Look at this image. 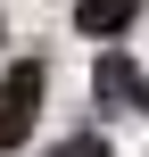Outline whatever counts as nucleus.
I'll list each match as a JSON object with an SVG mask.
<instances>
[{"instance_id":"nucleus-1","label":"nucleus","mask_w":149,"mask_h":157,"mask_svg":"<svg viewBox=\"0 0 149 157\" xmlns=\"http://www.w3.org/2000/svg\"><path fill=\"white\" fill-rule=\"evenodd\" d=\"M33 116H41V58H17L0 75V149H17L33 132Z\"/></svg>"},{"instance_id":"nucleus-2","label":"nucleus","mask_w":149,"mask_h":157,"mask_svg":"<svg viewBox=\"0 0 149 157\" xmlns=\"http://www.w3.org/2000/svg\"><path fill=\"white\" fill-rule=\"evenodd\" d=\"M91 91H100V108H108V116H141V108H149V75H141V58H124V50H108V58H100Z\"/></svg>"},{"instance_id":"nucleus-3","label":"nucleus","mask_w":149,"mask_h":157,"mask_svg":"<svg viewBox=\"0 0 149 157\" xmlns=\"http://www.w3.org/2000/svg\"><path fill=\"white\" fill-rule=\"evenodd\" d=\"M133 25H141V0H75V33H91V41H116Z\"/></svg>"},{"instance_id":"nucleus-4","label":"nucleus","mask_w":149,"mask_h":157,"mask_svg":"<svg viewBox=\"0 0 149 157\" xmlns=\"http://www.w3.org/2000/svg\"><path fill=\"white\" fill-rule=\"evenodd\" d=\"M50 157H108V141H100V132H75V141H58Z\"/></svg>"}]
</instances>
